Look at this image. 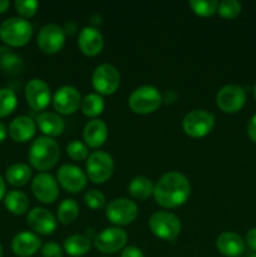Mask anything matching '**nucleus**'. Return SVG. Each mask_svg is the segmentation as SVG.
<instances>
[{
	"mask_svg": "<svg viewBox=\"0 0 256 257\" xmlns=\"http://www.w3.org/2000/svg\"><path fill=\"white\" fill-rule=\"evenodd\" d=\"M191 185L188 178L180 172H167L157 181L153 197L163 208H176L188 200Z\"/></svg>",
	"mask_w": 256,
	"mask_h": 257,
	"instance_id": "1",
	"label": "nucleus"
},
{
	"mask_svg": "<svg viewBox=\"0 0 256 257\" xmlns=\"http://www.w3.org/2000/svg\"><path fill=\"white\" fill-rule=\"evenodd\" d=\"M59 156V145L53 138L45 136L35 138L28 153L30 165L38 171H48L54 167Z\"/></svg>",
	"mask_w": 256,
	"mask_h": 257,
	"instance_id": "2",
	"label": "nucleus"
},
{
	"mask_svg": "<svg viewBox=\"0 0 256 257\" xmlns=\"http://www.w3.org/2000/svg\"><path fill=\"white\" fill-rule=\"evenodd\" d=\"M32 35V24L23 18H9L0 25V39L10 47H24L29 43Z\"/></svg>",
	"mask_w": 256,
	"mask_h": 257,
	"instance_id": "3",
	"label": "nucleus"
},
{
	"mask_svg": "<svg viewBox=\"0 0 256 257\" xmlns=\"http://www.w3.org/2000/svg\"><path fill=\"white\" fill-rule=\"evenodd\" d=\"M162 100V94L157 88L142 85L131 93L128 105L137 114H150L160 108Z\"/></svg>",
	"mask_w": 256,
	"mask_h": 257,
	"instance_id": "4",
	"label": "nucleus"
},
{
	"mask_svg": "<svg viewBox=\"0 0 256 257\" xmlns=\"http://www.w3.org/2000/svg\"><path fill=\"white\" fill-rule=\"evenodd\" d=\"M150 230L156 237L165 241H172L180 235L181 221L176 215L166 211L152 213L148 221Z\"/></svg>",
	"mask_w": 256,
	"mask_h": 257,
	"instance_id": "5",
	"label": "nucleus"
},
{
	"mask_svg": "<svg viewBox=\"0 0 256 257\" xmlns=\"http://www.w3.org/2000/svg\"><path fill=\"white\" fill-rule=\"evenodd\" d=\"M87 170V177L93 183H104L112 177L113 171H114V162H113L112 156L108 153L97 151L89 155L85 165Z\"/></svg>",
	"mask_w": 256,
	"mask_h": 257,
	"instance_id": "6",
	"label": "nucleus"
},
{
	"mask_svg": "<svg viewBox=\"0 0 256 257\" xmlns=\"http://www.w3.org/2000/svg\"><path fill=\"white\" fill-rule=\"evenodd\" d=\"M215 127V117L203 109L191 110L185 115L182 128L187 136L192 138H202Z\"/></svg>",
	"mask_w": 256,
	"mask_h": 257,
	"instance_id": "7",
	"label": "nucleus"
},
{
	"mask_svg": "<svg viewBox=\"0 0 256 257\" xmlns=\"http://www.w3.org/2000/svg\"><path fill=\"white\" fill-rule=\"evenodd\" d=\"M120 75L112 64H102L95 68L92 75L93 88L99 95H110L119 88Z\"/></svg>",
	"mask_w": 256,
	"mask_h": 257,
	"instance_id": "8",
	"label": "nucleus"
},
{
	"mask_svg": "<svg viewBox=\"0 0 256 257\" xmlns=\"http://www.w3.org/2000/svg\"><path fill=\"white\" fill-rule=\"evenodd\" d=\"M246 102V93L237 84L223 85L216 95V104L223 113H237L242 109Z\"/></svg>",
	"mask_w": 256,
	"mask_h": 257,
	"instance_id": "9",
	"label": "nucleus"
},
{
	"mask_svg": "<svg viewBox=\"0 0 256 257\" xmlns=\"http://www.w3.org/2000/svg\"><path fill=\"white\" fill-rule=\"evenodd\" d=\"M138 215V207L128 198H115L105 208L108 221L117 226H125L132 223Z\"/></svg>",
	"mask_w": 256,
	"mask_h": 257,
	"instance_id": "10",
	"label": "nucleus"
},
{
	"mask_svg": "<svg viewBox=\"0 0 256 257\" xmlns=\"http://www.w3.org/2000/svg\"><path fill=\"white\" fill-rule=\"evenodd\" d=\"M128 236L119 227L104 228L94 237V247L103 253H114L124 248Z\"/></svg>",
	"mask_w": 256,
	"mask_h": 257,
	"instance_id": "11",
	"label": "nucleus"
},
{
	"mask_svg": "<svg viewBox=\"0 0 256 257\" xmlns=\"http://www.w3.org/2000/svg\"><path fill=\"white\" fill-rule=\"evenodd\" d=\"M65 43V33L63 28L57 24L44 25L39 30L37 44L45 54H55L63 48Z\"/></svg>",
	"mask_w": 256,
	"mask_h": 257,
	"instance_id": "12",
	"label": "nucleus"
},
{
	"mask_svg": "<svg viewBox=\"0 0 256 257\" xmlns=\"http://www.w3.org/2000/svg\"><path fill=\"white\" fill-rule=\"evenodd\" d=\"M25 99L33 110H44L52 100L50 88L44 80L34 79L29 80L25 85Z\"/></svg>",
	"mask_w": 256,
	"mask_h": 257,
	"instance_id": "13",
	"label": "nucleus"
},
{
	"mask_svg": "<svg viewBox=\"0 0 256 257\" xmlns=\"http://www.w3.org/2000/svg\"><path fill=\"white\" fill-rule=\"evenodd\" d=\"M80 103H82L80 93L72 85H64L59 88L53 97L54 109L60 114H73L80 107Z\"/></svg>",
	"mask_w": 256,
	"mask_h": 257,
	"instance_id": "14",
	"label": "nucleus"
},
{
	"mask_svg": "<svg viewBox=\"0 0 256 257\" xmlns=\"http://www.w3.org/2000/svg\"><path fill=\"white\" fill-rule=\"evenodd\" d=\"M58 182L65 191L78 193L87 186V173L74 165H63L57 173Z\"/></svg>",
	"mask_w": 256,
	"mask_h": 257,
	"instance_id": "15",
	"label": "nucleus"
},
{
	"mask_svg": "<svg viewBox=\"0 0 256 257\" xmlns=\"http://www.w3.org/2000/svg\"><path fill=\"white\" fill-rule=\"evenodd\" d=\"M32 191L38 201L43 203H53L59 196V188L55 178L49 173L42 172L34 177Z\"/></svg>",
	"mask_w": 256,
	"mask_h": 257,
	"instance_id": "16",
	"label": "nucleus"
},
{
	"mask_svg": "<svg viewBox=\"0 0 256 257\" xmlns=\"http://www.w3.org/2000/svg\"><path fill=\"white\" fill-rule=\"evenodd\" d=\"M27 223L33 231L40 235H52L57 228V220L54 216L42 207H35L29 211Z\"/></svg>",
	"mask_w": 256,
	"mask_h": 257,
	"instance_id": "17",
	"label": "nucleus"
},
{
	"mask_svg": "<svg viewBox=\"0 0 256 257\" xmlns=\"http://www.w3.org/2000/svg\"><path fill=\"white\" fill-rule=\"evenodd\" d=\"M103 37L98 29L93 27H85L78 35V47L80 52L88 57H95L103 49Z\"/></svg>",
	"mask_w": 256,
	"mask_h": 257,
	"instance_id": "18",
	"label": "nucleus"
},
{
	"mask_svg": "<svg viewBox=\"0 0 256 257\" xmlns=\"http://www.w3.org/2000/svg\"><path fill=\"white\" fill-rule=\"evenodd\" d=\"M42 247V240L35 233L19 232L12 241L13 252L19 257H30Z\"/></svg>",
	"mask_w": 256,
	"mask_h": 257,
	"instance_id": "19",
	"label": "nucleus"
},
{
	"mask_svg": "<svg viewBox=\"0 0 256 257\" xmlns=\"http://www.w3.org/2000/svg\"><path fill=\"white\" fill-rule=\"evenodd\" d=\"M216 248L223 256L238 257L245 251V242L240 235L226 231L216 238Z\"/></svg>",
	"mask_w": 256,
	"mask_h": 257,
	"instance_id": "20",
	"label": "nucleus"
},
{
	"mask_svg": "<svg viewBox=\"0 0 256 257\" xmlns=\"http://www.w3.org/2000/svg\"><path fill=\"white\" fill-rule=\"evenodd\" d=\"M37 132V124L27 115H19L14 118L9 125V135L13 141L18 143H25L32 140Z\"/></svg>",
	"mask_w": 256,
	"mask_h": 257,
	"instance_id": "21",
	"label": "nucleus"
},
{
	"mask_svg": "<svg viewBox=\"0 0 256 257\" xmlns=\"http://www.w3.org/2000/svg\"><path fill=\"white\" fill-rule=\"evenodd\" d=\"M83 138L88 147L99 148L108 138V127L103 120L92 119L84 125Z\"/></svg>",
	"mask_w": 256,
	"mask_h": 257,
	"instance_id": "22",
	"label": "nucleus"
},
{
	"mask_svg": "<svg viewBox=\"0 0 256 257\" xmlns=\"http://www.w3.org/2000/svg\"><path fill=\"white\" fill-rule=\"evenodd\" d=\"M37 124L45 137H58L63 133L65 123L59 114L53 112H42L37 117Z\"/></svg>",
	"mask_w": 256,
	"mask_h": 257,
	"instance_id": "23",
	"label": "nucleus"
},
{
	"mask_svg": "<svg viewBox=\"0 0 256 257\" xmlns=\"http://www.w3.org/2000/svg\"><path fill=\"white\" fill-rule=\"evenodd\" d=\"M155 185L152 181L145 176H137L133 178L128 185V192L133 198L140 201H145L153 195Z\"/></svg>",
	"mask_w": 256,
	"mask_h": 257,
	"instance_id": "24",
	"label": "nucleus"
},
{
	"mask_svg": "<svg viewBox=\"0 0 256 257\" xmlns=\"http://www.w3.org/2000/svg\"><path fill=\"white\" fill-rule=\"evenodd\" d=\"M4 205L13 215L22 216L29 208V198L22 191H10L5 195Z\"/></svg>",
	"mask_w": 256,
	"mask_h": 257,
	"instance_id": "25",
	"label": "nucleus"
},
{
	"mask_svg": "<svg viewBox=\"0 0 256 257\" xmlns=\"http://www.w3.org/2000/svg\"><path fill=\"white\" fill-rule=\"evenodd\" d=\"M32 177V168L24 163H15L7 170L5 178L8 183L14 187H22L28 183Z\"/></svg>",
	"mask_w": 256,
	"mask_h": 257,
	"instance_id": "26",
	"label": "nucleus"
},
{
	"mask_svg": "<svg viewBox=\"0 0 256 257\" xmlns=\"http://www.w3.org/2000/svg\"><path fill=\"white\" fill-rule=\"evenodd\" d=\"M92 247L90 238L83 235L69 236L64 241V251L72 257H82L88 253Z\"/></svg>",
	"mask_w": 256,
	"mask_h": 257,
	"instance_id": "27",
	"label": "nucleus"
},
{
	"mask_svg": "<svg viewBox=\"0 0 256 257\" xmlns=\"http://www.w3.org/2000/svg\"><path fill=\"white\" fill-rule=\"evenodd\" d=\"M104 107V100H103L102 95H99L98 93H92V94L85 95L82 99V103H80L83 114L89 118H95L99 114H102Z\"/></svg>",
	"mask_w": 256,
	"mask_h": 257,
	"instance_id": "28",
	"label": "nucleus"
},
{
	"mask_svg": "<svg viewBox=\"0 0 256 257\" xmlns=\"http://www.w3.org/2000/svg\"><path fill=\"white\" fill-rule=\"evenodd\" d=\"M79 216V206L73 198H65L58 207V220L63 225H70Z\"/></svg>",
	"mask_w": 256,
	"mask_h": 257,
	"instance_id": "29",
	"label": "nucleus"
},
{
	"mask_svg": "<svg viewBox=\"0 0 256 257\" xmlns=\"http://www.w3.org/2000/svg\"><path fill=\"white\" fill-rule=\"evenodd\" d=\"M18 104L17 94L9 88L0 89V118L8 117L15 110Z\"/></svg>",
	"mask_w": 256,
	"mask_h": 257,
	"instance_id": "30",
	"label": "nucleus"
},
{
	"mask_svg": "<svg viewBox=\"0 0 256 257\" xmlns=\"http://www.w3.org/2000/svg\"><path fill=\"white\" fill-rule=\"evenodd\" d=\"M190 8L196 15L207 18L217 13L218 3L216 0H191L188 3Z\"/></svg>",
	"mask_w": 256,
	"mask_h": 257,
	"instance_id": "31",
	"label": "nucleus"
},
{
	"mask_svg": "<svg viewBox=\"0 0 256 257\" xmlns=\"http://www.w3.org/2000/svg\"><path fill=\"white\" fill-rule=\"evenodd\" d=\"M241 9L242 7L236 0H223V2L218 3L217 13L223 19H233L240 14Z\"/></svg>",
	"mask_w": 256,
	"mask_h": 257,
	"instance_id": "32",
	"label": "nucleus"
},
{
	"mask_svg": "<svg viewBox=\"0 0 256 257\" xmlns=\"http://www.w3.org/2000/svg\"><path fill=\"white\" fill-rule=\"evenodd\" d=\"M67 155L74 161H84L89 157L88 146L80 141H72L67 146Z\"/></svg>",
	"mask_w": 256,
	"mask_h": 257,
	"instance_id": "33",
	"label": "nucleus"
},
{
	"mask_svg": "<svg viewBox=\"0 0 256 257\" xmlns=\"http://www.w3.org/2000/svg\"><path fill=\"white\" fill-rule=\"evenodd\" d=\"M39 3L35 0H17L15 2V9L22 15L23 19L33 18L38 12Z\"/></svg>",
	"mask_w": 256,
	"mask_h": 257,
	"instance_id": "34",
	"label": "nucleus"
},
{
	"mask_svg": "<svg viewBox=\"0 0 256 257\" xmlns=\"http://www.w3.org/2000/svg\"><path fill=\"white\" fill-rule=\"evenodd\" d=\"M84 203L90 210H100L105 205V197L97 190H89L84 195Z\"/></svg>",
	"mask_w": 256,
	"mask_h": 257,
	"instance_id": "35",
	"label": "nucleus"
},
{
	"mask_svg": "<svg viewBox=\"0 0 256 257\" xmlns=\"http://www.w3.org/2000/svg\"><path fill=\"white\" fill-rule=\"evenodd\" d=\"M2 65L4 69L9 70V72H13V70H18V72H19L23 67L20 58L14 54H10V53H8V54H5L4 57H3Z\"/></svg>",
	"mask_w": 256,
	"mask_h": 257,
	"instance_id": "36",
	"label": "nucleus"
},
{
	"mask_svg": "<svg viewBox=\"0 0 256 257\" xmlns=\"http://www.w3.org/2000/svg\"><path fill=\"white\" fill-rule=\"evenodd\" d=\"M43 257H63V250L58 243L47 242L42 246Z\"/></svg>",
	"mask_w": 256,
	"mask_h": 257,
	"instance_id": "37",
	"label": "nucleus"
},
{
	"mask_svg": "<svg viewBox=\"0 0 256 257\" xmlns=\"http://www.w3.org/2000/svg\"><path fill=\"white\" fill-rule=\"evenodd\" d=\"M120 257H145V255H143L142 251L138 247H136V246H128V247L123 248Z\"/></svg>",
	"mask_w": 256,
	"mask_h": 257,
	"instance_id": "38",
	"label": "nucleus"
},
{
	"mask_svg": "<svg viewBox=\"0 0 256 257\" xmlns=\"http://www.w3.org/2000/svg\"><path fill=\"white\" fill-rule=\"evenodd\" d=\"M247 135L252 142L256 143V114L251 117L250 122L247 124Z\"/></svg>",
	"mask_w": 256,
	"mask_h": 257,
	"instance_id": "39",
	"label": "nucleus"
},
{
	"mask_svg": "<svg viewBox=\"0 0 256 257\" xmlns=\"http://www.w3.org/2000/svg\"><path fill=\"white\" fill-rule=\"evenodd\" d=\"M246 243L252 251H256V227L251 228L246 235Z\"/></svg>",
	"mask_w": 256,
	"mask_h": 257,
	"instance_id": "40",
	"label": "nucleus"
},
{
	"mask_svg": "<svg viewBox=\"0 0 256 257\" xmlns=\"http://www.w3.org/2000/svg\"><path fill=\"white\" fill-rule=\"evenodd\" d=\"M7 135H8L7 127H5L3 123H0V143L4 142L5 138H7Z\"/></svg>",
	"mask_w": 256,
	"mask_h": 257,
	"instance_id": "41",
	"label": "nucleus"
},
{
	"mask_svg": "<svg viewBox=\"0 0 256 257\" xmlns=\"http://www.w3.org/2000/svg\"><path fill=\"white\" fill-rule=\"evenodd\" d=\"M3 198H5V182L2 176H0V201Z\"/></svg>",
	"mask_w": 256,
	"mask_h": 257,
	"instance_id": "42",
	"label": "nucleus"
},
{
	"mask_svg": "<svg viewBox=\"0 0 256 257\" xmlns=\"http://www.w3.org/2000/svg\"><path fill=\"white\" fill-rule=\"evenodd\" d=\"M9 2L8 0H0V14H3V13H5L8 10V8H9Z\"/></svg>",
	"mask_w": 256,
	"mask_h": 257,
	"instance_id": "43",
	"label": "nucleus"
},
{
	"mask_svg": "<svg viewBox=\"0 0 256 257\" xmlns=\"http://www.w3.org/2000/svg\"><path fill=\"white\" fill-rule=\"evenodd\" d=\"M253 97H255V99H256V84L253 85Z\"/></svg>",
	"mask_w": 256,
	"mask_h": 257,
	"instance_id": "44",
	"label": "nucleus"
},
{
	"mask_svg": "<svg viewBox=\"0 0 256 257\" xmlns=\"http://www.w3.org/2000/svg\"><path fill=\"white\" fill-rule=\"evenodd\" d=\"M0 257H3V247H2V243H0Z\"/></svg>",
	"mask_w": 256,
	"mask_h": 257,
	"instance_id": "45",
	"label": "nucleus"
},
{
	"mask_svg": "<svg viewBox=\"0 0 256 257\" xmlns=\"http://www.w3.org/2000/svg\"><path fill=\"white\" fill-rule=\"evenodd\" d=\"M250 257H256V253H253V255H251Z\"/></svg>",
	"mask_w": 256,
	"mask_h": 257,
	"instance_id": "46",
	"label": "nucleus"
}]
</instances>
